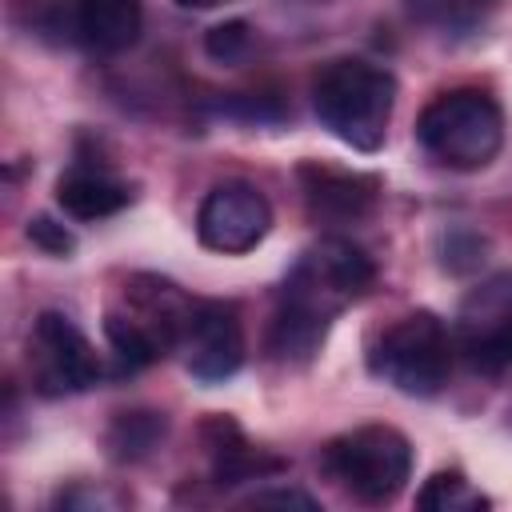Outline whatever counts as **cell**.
Returning <instances> with one entry per match:
<instances>
[{"label": "cell", "instance_id": "6", "mask_svg": "<svg viewBox=\"0 0 512 512\" xmlns=\"http://www.w3.org/2000/svg\"><path fill=\"white\" fill-rule=\"evenodd\" d=\"M28 372L40 396H72L100 384L104 364L72 316L40 312L28 332Z\"/></svg>", "mask_w": 512, "mask_h": 512}, {"label": "cell", "instance_id": "1", "mask_svg": "<svg viewBox=\"0 0 512 512\" xmlns=\"http://www.w3.org/2000/svg\"><path fill=\"white\" fill-rule=\"evenodd\" d=\"M392 104H396L392 72L360 56L328 60L312 80L316 120L356 152H376L384 144Z\"/></svg>", "mask_w": 512, "mask_h": 512}, {"label": "cell", "instance_id": "23", "mask_svg": "<svg viewBox=\"0 0 512 512\" xmlns=\"http://www.w3.org/2000/svg\"><path fill=\"white\" fill-rule=\"evenodd\" d=\"M252 504L256 508H316V496H308V492H300V488H268V492H256L252 496Z\"/></svg>", "mask_w": 512, "mask_h": 512}, {"label": "cell", "instance_id": "2", "mask_svg": "<svg viewBox=\"0 0 512 512\" xmlns=\"http://www.w3.org/2000/svg\"><path fill=\"white\" fill-rule=\"evenodd\" d=\"M416 140L440 168L480 172L504 148V112L484 88H452L420 112Z\"/></svg>", "mask_w": 512, "mask_h": 512}, {"label": "cell", "instance_id": "5", "mask_svg": "<svg viewBox=\"0 0 512 512\" xmlns=\"http://www.w3.org/2000/svg\"><path fill=\"white\" fill-rule=\"evenodd\" d=\"M368 372L404 396H436L452 372V336L432 312H408L368 348Z\"/></svg>", "mask_w": 512, "mask_h": 512}, {"label": "cell", "instance_id": "14", "mask_svg": "<svg viewBox=\"0 0 512 512\" xmlns=\"http://www.w3.org/2000/svg\"><path fill=\"white\" fill-rule=\"evenodd\" d=\"M168 436V416L156 412V408H124L112 416L108 432H104V444H108V456L120 460V464H136V460H148Z\"/></svg>", "mask_w": 512, "mask_h": 512}, {"label": "cell", "instance_id": "15", "mask_svg": "<svg viewBox=\"0 0 512 512\" xmlns=\"http://www.w3.org/2000/svg\"><path fill=\"white\" fill-rule=\"evenodd\" d=\"M500 0H404L408 16L424 28H436L444 36H468L476 32Z\"/></svg>", "mask_w": 512, "mask_h": 512}, {"label": "cell", "instance_id": "13", "mask_svg": "<svg viewBox=\"0 0 512 512\" xmlns=\"http://www.w3.org/2000/svg\"><path fill=\"white\" fill-rule=\"evenodd\" d=\"M508 324H512V268L492 272L488 280L468 288V296L460 300V312H456V340H468V336H480L492 328H508Z\"/></svg>", "mask_w": 512, "mask_h": 512}, {"label": "cell", "instance_id": "21", "mask_svg": "<svg viewBox=\"0 0 512 512\" xmlns=\"http://www.w3.org/2000/svg\"><path fill=\"white\" fill-rule=\"evenodd\" d=\"M24 236H28L40 252H48V256H72V252H76V236H72L60 220H52V216H32L28 228H24Z\"/></svg>", "mask_w": 512, "mask_h": 512}, {"label": "cell", "instance_id": "20", "mask_svg": "<svg viewBox=\"0 0 512 512\" xmlns=\"http://www.w3.org/2000/svg\"><path fill=\"white\" fill-rule=\"evenodd\" d=\"M248 48H252L248 20H224V24H216V28L204 32V52L216 64H240L248 56Z\"/></svg>", "mask_w": 512, "mask_h": 512}, {"label": "cell", "instance_id": "17", "mask_svg": "<svg viewBox=\"0 0 512 512\" xmlns=\"http://www.w3.org/2000/svg\"><path fill=\"white\" fill-rule=\"evenodd\" d=\"M416 508H424V512H472V508H488V496L476 492L464 472L448 468V472H432L420 484Z\"/></svg>", "mask_w": 512, "mask_h": 512}, {"label": "cell", "instance_id": "10", "mask_svg": "<svg viewBox=\"0 0 512 512\" xmlns=\"http://www.w3.org/2000/svg\"><path fill=\"white\" fill-rule=\"evenodd\" d=\"M64 24L68 36L92 52H124L140 40L144 12L140 0H72Z\"/></svg>", "mask_w": 512, "mask_h": 512}, {"label": "cell", "instance_id": "8", "mask_svg": "<svg viewBox=\"0 0 512 512\" xmlns=\"http://www.w3.org/2000/svg\"><path fill=\"white\" fill-rule=\"evenodd\" d=\"M176 352H184V368L200 384H224L236 376L244 364L240 308L232 300H196Z\"/></svg>", "mask_w": 512, "mask_h": 512}, {"label": "cell", "instance_id": "16", "mask_svg": "<svg viewBox=\"0 0 512 512\" xmlns=\"http://www.w3.org/2000/svg\"><path fill=\"white\" fill-rule=\"evenodd\" d=\"M104 336H108V348L116 352V360H120L124 372L148 368V364H156L164 356L160 344L148 336V328L136 316H128V312H108L104 316Z\"/></svg>", "mask_w": 512, "mask_h": 512}, {"label": "cell", "instance_id": "24", "mask_svg": "<svg viewBox=\"0 0 512 512\" xmlns=\"http://www.w3.org/2000/svg\"><path fill=\"white\" fill-rule=\"evenodd\" d=\"M176 4H180V8H196V12H200V8H216V4H224V0H176Z\"/></svg>", "mask_w": 512, "mask_h": 512}, {"label": "cell", "instance_id": "3", "mask_svg": "<svg viewBox=\"0 0 512 512\" xmlns=\"http://www.w3.org/2000/svg\"><path fill=\"white\" fill-rule=\"evenodd\" d=\"M372 280L376 264L360 244H352L348 236H320L288 268L276 304L308 320L332 324L352 300H360L372 288Z\"/></svg>", "mask_w": 512, "mask_h": 512}, {"label": "cell", "instance_id": "9", "mask_svg": "<svg viewBox=\"0 0 512 512\" xmlns=\"http://www.w3.org/2000/svg\"><path fill=\"white\" fill-rule=\"evenodd\" d=\"M300 180V196L304 208L316 224H360L372 216L376 200H380V180L368 172H348V168H328L320 160H304L296 168Z\"/></svg>", "mask_w": 512, "mask_h": 512}, {"label": "cell", "instance_id": "18", "mask_svg": "<svg viewBox=\"0 0 512 512\" xmlns=\"http://www.w3.org/2000/svg\"><path fill=\"white\" fill-rule=\"evenodd\" d=\"M488 260V236L472 224H452L444 236H440V264L452 272V276H472L480 272V264Z\"/></svg>", "mask_w": 512, "mask_h": 512}, {"label": "cell", "instance_id": "22", "mask_svg": "<svg viewBox=\"0 0 512 512\" xmlns=\"http://www.w3.org/2000/svg\"><path fill=\"white\" fill-rule=\"evenodd\" d=\"M120 496L116 492H104V488H92V484H72V488H60L52 508H116Z\"/></svg>", "mask_w": 512, "mask_h": 512}, {"label": "cell", "instance_id": "4", "mask_svg": "<svg viewBox=\"0 0 512 512\" xmlns=\"http://www.w3.org/2000/svg\"><path fill=\"white\" fill-rule=\"evenodd\" d=\"M320 468L360 504H388L412 476V444L392 424H364L324 444Z\"/></svg>", "mask_w": 512, "mask_h": 512}, {"label": "cell", "instance_id": "12", "mask_svg": "<svg viewBox=\"0 0 512 512\" xmlns=\"http://www.w3.org/2000/svg\"><path fill=\"white\" fill-rule=\"evenodd\" d=\"M204 444L212 456V480L216 484H244V480H268L284 468V460L268 456L264 448H252L244 432L228 416H212L204 428Z\"/></svg>", "mask_w": 512, "mask_h": 512}, {"label": "cell", "instance_id": "7", "mask_svg": "<svg viewBox=\"0 0 512 512\" xmlns=\"http://www.w3.org/2000/svg\"><path fill=\"white\" fill-rule=\"evenodd\" d=\"M272 228V204L268 196L248 180H224L216 184L196 212V236L204 248L220 256L252 252Z\"/></svg>", "mask_w": 512, "mask_h": 512}, {"label": "cell", "instance_id": "11", "mask_svg": "<svg viewBox=\"0 0 512 512\" xmlns=\"http://www.w3.org/2000/svg\"><path fill=\"white\" fill-rule=\"evenodd\" d=\"M56 204L64 208V216L96 224V220L116 216L120 208H128L132 204V188L124 180H116L112 172H104V168L76 164L72 172H64L56 180Z\"/></svg>", "mask_w": 512, "mask_h": 512}, {"label": "cell", "instance_id": "19", "mask_svg": "<svg viewBox=\"0 0 512 512\" xmlns=\"http://www.w3.org/2000/svg\"><path fill=\"white\" fill-rule=\"evenodd\" d=\"M456 344H460L464 360L484 376H504L512 368V324L480 332V336H468V340H456Z\"/></svg>", "mask_w": 512, "mask_h": 512}]
</instances>
